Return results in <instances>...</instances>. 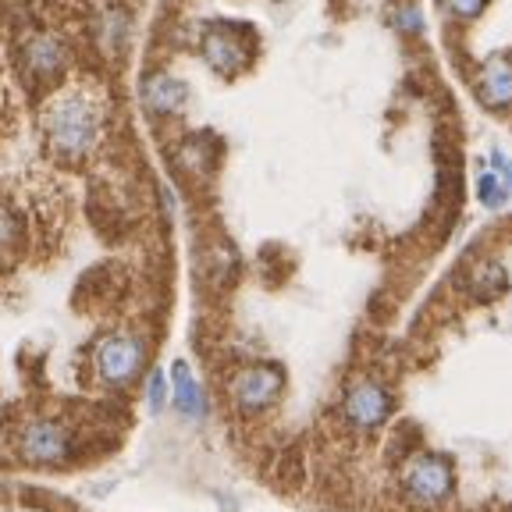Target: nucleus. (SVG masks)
I'll return each instance as SVG.
<instances>
[{
    "mask_svg": "<svg viewBox=\"0 0 512 512\" xmlns=\"http://www.w3.org/2000/svg\"><path fill=\"white\" fill-rule=\"evenodd\" d=\"M43 136L61 160H86L104 139V104L86 89L57 93L43 111Z\"/></svg>",
    "mask_w": 512,
    "mask_h": 512,
    "instance_id": "obj_1",
    "label": "nucleus"
},
{
    "mask_svg": "<svg viewBox=\"0 0 512 512\" xmlns=\"http://www.w3.org/2000/svg\"><path fill=\"white\" fill-rule=\"evenodd\" d=\"M146 363H150V345L143 335H132V331H111L93 345L96 381L114 392L132 388L146 374Z\"/></svg>",
    "mask_w": 512,
    "mask_h": 512,
    "instance_id": "obj_2",
    "label": "nucleus"
},
{
    "mask_svg": "<svg viewBox=\"0 0 512 512\" xmlns=\"http://www.w3.org/2000/svg\"><path fill=\"white\" fill-rule=\"evenodd\" d=\"M75 448V431L72 424L54 420V416H36V420H25L15 434V452L22 463L40 466V470H54V466L72 463Z\"/></svg>",
    "mask_w": 512,
    "mask_h": 512,
    "instance_id": "obj_3",
    "label": "nucleus"
},
{
    "mask_svg": "<svg viewBox=\"0 0 512 512\" xmlns=\"http://www.w3.org/2000/svg\"><path fill=\"white\" fill-rule=\"evenodd\" d=\"M285 370L278 363H246L228 381V399L242 416H260L285 395Z\"/></svg>",
    "mask_w": 512,
    "mask_h": 512,
    "instance_id": "obj_4",
    "label": "nucleus"
},
{
    "mask_svg": "<svg viewBox=\"0 0 512 512\" xmlns=\"http://www.w3.org/2000/svg\"><path fill=\"white\" fill-rule=\"evenodd\" d=\"M402 491L416 505H441L456 488V466L441 452H413L402 466Z\"/></svg>",
    "mask_w": 512,
    "mask_h": 512,
    "instance_id": "obj_5",
    "label": "nucleus"
},
{
    "mask_svg": "<svg viewBox=\"0 0 512 512\" xmlns=\"http://www.w3.org/2000/svg\"><path fill=\"white\" fill-rule=\"evenodd\" d=\"M395 413V399L388 392V384L377 381V377H360V381H352L345 388V399H342V416L345 424L352 431H381Z\"/></svg>",
    "mask_w": 512,
    "mask_h": 512,
    "instance_id": "obj_6",
    "label": "nucleus"
},
{
    "mask_svg": "<svg viewBox=\"0 0 512 512\" xmlns=\"http://www.w3.org/2000/svg\"><path fill=\"white\" fill-rule=\"evenodd\" d=\"M18 68H22V75L32 86L50 89L68 72V47L57 40L54 32H36L18 50Z\"/></svg>",
    "mask_w": 512,
    "mask_h": 512,
    "instance_id": "obj_7",
    "label": "nucleus"
},
{
    "mask_svg": "<svg viewBox=\"0 0 512 512\" xmlns=\"http://www.w3.org/2000/svg\"><path fill=\"white\" fill-rule=\"evenodd\" d=\"M168 384H171V406L178 409V416H185V420H192V424H200L210 409V399H207V392H203L200 377L192 374L189 360L171 363Z\"/></svg>",
    "mask_w": 512,
    "mask_h": 512,
    "instance_id": "obj_8",
    "label": "nucleus"
},
{
    "mask_svg": "<svg viewBox=\"0 0 512 512\" xmlns=\"http://www.w3.org/2000/svg\"><path fill=\"white\" fill-rule=\"evenodd\" d=\"M203 57H207V64L217 75H239L253 54H249V47L232 29H214L203 40Z\"/></svg>",
    "mask_w": 512,
    "mask_h": 512,
    "instance_id": "obj_9",
    "label": "nucleus"
},
{
    "mask_svg": "<svg viewBox=\"0 0 512 512\" xmlns=\"http://www.w3.org/2000/svg\"><path fill=\"white\" fill-rule=\"evenodd\" d=\"M185 100H189V89H185V82L175 79V75L157 72L143 82V107L150 114H157V118L178 114L185 107Z\"/></svg>",
    "mask_w": 512,
    "mask_h": 512,
    "instance_id": "obj_10",
    "label": "nucleus"
},
{
    "mask_svg": "<svg viewBox=\"0 0 512 512\" xmlns=\"http://www.w3.org/2000/svg\"><path fill=\"white\" fill-rule=\"evenodd\" d=\"M477 93H480V100H484L488 107H495V111L512 107V57L509 54H495L488 64H484Z\"/></svg>",
    "mask_w": 512,
    "mask_h": 512,
    "instance_id": "obj_11",
    "label": "nucleus"
},
{
    "mask_svg": "<svg viewBox=\"0 0 512 512\" xmlns=\"http://www.w3.org/2000/svg\"><path fill=\"white\" fill-rule=\"evenodd\" d=\"M466 288H470L473 299L491 303V299H498L505 288H509V278H505L502 264H495V260H480V264L466 274Z\"/></svg>",
    "mask_w": 512,
    "mask_h": 512,
    "instance_id": "obj_12",
    "label": "nucleus"
},
{
    "mask_svg": "<svg viewBox=\"0 0 512 512\" xmlns=\"http://www.w3.org/2000/svg\"><path fill=\"white\" fill-rule=\"evenodd\" d=\"M168 406H171L168 374L164 370H150V377H146V409H150V416H160Z\"/></svg>",
    "mask_w": 512,
    "mask_h": 512,
    "instance_id": "obj_13",
    "label": "nucleus"
},
{
    "mask_svg": "<svg viewBox=\"0 0 512 512\" xmlns=\"http://www.w3.org/2000/svg\"><path fill=\"white\" fill-rule=\"evenodd\" d=\"M22 242V217L15 214V207L0 200V253H8Z\"/></svg>",
    "mask_w": 512,
    "mask_h": 512,
    "instance_id": "obj_14",
    "label": "nucleus"
},
{
    "mask_svg": "<svg viewBox=\"0 0 512 512\" xmlns=\"http://www.w3.org/2000/svg\"><path fill=\"white\" fill-rule=\"evenodd\" d=\"M477 192H480V203H484V207H502L505 196H509L505 185H502V178H498L495 171H484V175H480Z\"/></svg>",
    "mask_w": 512,
    "mask_h": 512,
    "instance_id": "obj_15",
    "label": "nucleus"
},
{
    "mask_svg": "<svg viewBox=\"0 0 512 512\" xmlns=\"http://www.w3.org/2000/svg\"><path fill=\"white\" fill-rule=\"evenodd\" d=\"M125 29H128V18L121 15V11H111V15L104 18V32H100V40H104L111 50L125 47V36H128Z\"/></svg>",
    "mask_w": 512,
    "mask_h": 512,
    "instance_id": "obj_16",
    "label": "nucleus"
},
{
    "mask_svg": "<svg viewBox=\"0 0 512 512\" xmlns=\"http://www.w3.org/2000/svg\"><path fill=\"white\" fill-rule=\"evenodd\" d=\"M441 4H445L452 15L473 18V15H480V11H484V4H488V0H441Z\"/></svg>",
    "mask_w": 512,
    "mask_h": 512,
    "instance_id": "obj_17",
    "label": "nucleus"
},
{
    "mask_svg": "<svg viewBox=\"0 0 512 512\" xmlns=\"http://www.w3.org/2000/svg\"><path fill=\"white\" fill-rule=\"evenodd\" d=\"M491 160H495V175L502 178V185H505V192H512V160L505 157V153H491Z\"/></svg>",
    "mask_w": 512,
    "mask_h": 512,
    "instance_id": "obj_18",
    "label": "nucleus"
},
{
    "mask_svg": "<svg viewBox=\"0 0 512 512\" xmlns=\"http://www.w3.org/2000/svg\"><path fill=\"white\" fill-rule=\"evenodd\" d=\"M399 25H402V29H409V32H416V29H420V15H416L413 8H406L399 15Z\"/></svg>",
    "mask_w": 512,
    "mask_h": 512,
    "instance_id": "obj_19",
    "label": "nucleus"
}]
</instances>
